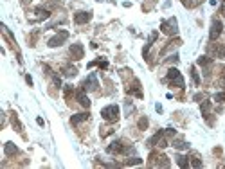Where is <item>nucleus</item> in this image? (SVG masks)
<instances>
[{
    "label": "nucleus",
    "instance_id": "1",
    "mask_svg": "<svg viewBox=\"0 0 225 169\" xmlns=\"http://www.w3.org/2000/svg\"><path fill=\"white\" fill-rule=\"evenodd\" d=\"M101 115L105 121H108V122H115L117 119H119V106L117 104H108V106H105L101 110Z\"/></svg>",
    "mask_w": 225,
    "mask_h": 169
},
{
    "label": "nucleus",
    "instance_id": "2",
    "mask_svg": "<svg viewBox=\"0 0 225 169\" xmlns=\"http://www.w3.org/2000/svg\"><path fill=\"white\" fill-rule=\"evenodd\" d=\"M160 29H162V32H164V34H167V36H173V34H176V32H178V23H176V18L162 20V23H160Z\"/></svg>",
    "mask_w": 225,
    "mask_h": 169
},
{
    "label": "nucleus",
    "instance_id": "3",
    "mask_svg": "<svg viewBox=\"0 0 225 169\" xmlns=\"http://www.w3.org/2000/svg\"><path fill=\"white\" fill-rule=\"evenodd\" d=\"M166 77H167V81H171L175 87H178V88H184V85H186V83H184V77H182V74L178 72L176 68H169Z\"/></svg>",
    "mask_w": 225,
    "mask_h": 169
},
{
    "label": "nucleus",
    "instance_id": "4",
    "mask_svg": "<svg viewBox=\"0 0 225 169\" xmlns=\"http://www.w3.org/2000/svg\"><path fill=\"white\" fill-rule=\"evenodd\" d=\"M67 40H69V31H59L56 36H52L51 40H49V43L47 45H49L51 49H56V47H59V45L65 43Z\"/></svg>",
    "mask_w": 225,
    "mask_h": 169
},
{
    "label": "nucleus",
    "instance_id": "5",
    "mask_svg": "<svg viewBox=\"0 0 225 169\" xmlns=\"http://www.w3.org/2000/svg\"><path fill=\"white\" fill-rule=\"evenodd\" d=\"M150 162H151L153 167H169V160H167L166 155H157L153 153L150 157Z\"/></svg>",
    "mask_w": 225,
    "mask_h": 169
},
{
    "label": "nucleus",
    "instance_id": "6",
    "mask_svg": "<svg viewBox=\"0 0 225 169\" xmlns=\"http://www.w3.org/2000/svg\"><path fill=\"white\" fill-rule=\"evenodd\" d=\"M81 87H83L85 92H94V90H97V87H99V83H97V76H95V74H90L87 79L83 81Z\"/></svg>",
    "mask_w": 225,
    "mask_h": 169
},
{
    "label": "nucleus",
    "instance_id": "7",
    "mask_svg": "<svg viewBox=\"0 0 225 169\" xmlns=\"http://www.w3.org/2000/svg\"><path fill=\"white\" fill-rule=\"evenodd\" d=\"M222 29H223V23L214 18L212 23H211V31H209V40H211V42H214V40L222 34Z\"/></svg>",
    "mask_w": 225,
    "mask_h": 169
},
{
    "label": "nucleus",
    "instance_id": "8",
    "mask_svg": "<svg viewBox=\"0 0 225 169\" xmlns=\"http://www.w3.org/2000/svg\"><path fill=\"white\" fill-rule=\"evenodd\" d=\"M90 20H92V13H90V11H79V13L74 15V23H78V25L88 23Z\"/></svg>",
    "mask_w": 225,
    "mask_h": 169
},
{
    "label": "nucleus",
    "instance_id": "9",
    "mask_svg": "<svg viewBox=\"0 0 225 169\" xmlns=\"http://www.w3.org/2000/svg\"><path fill=\"white\" fill-rule=\"evenodd\" d=\"M70 56L74 59H81L85 56V49H83V45L81 43H72L70 45Z\"/></svg>",
    "mask_w": 225,
    "mask_h": 169
},
{
    "label": "nucleus",
    "instance_id": "10",
    "mask_svg": "<svg viewBox=\"0 0 225 169\" xmlns=\"http://www.w3.org/2000/svg\"><path fill=\"white\" fill-rule=\"evenodd\" d=\"M124 149H126V147H124V144H123V142H121V140H114V142H112V144H110V146L106 147V151H108L110 155L123 153Z\"/></svg>",
    "mask_w": 225,
    "mask_h": 169
},
{
    "label": "nucleus",
    "instance_id": "11",
    "mask_svg": "<svg viewBox=\"0 0 225 169\" xmlns=\"http://www.w3.org/2000/svg\"><path fill=\"white\" fill-rule=\"evenodd\" d=\"M76 99H78V103H79L83 108H90V99L87 97L85 90H81V92H76Z\"/></svg>",
    "mask_w": 225,
    "mask_h": 169
},
{
    "label": "nucleus",
    "instance_id": "12",
    "mask_svg": "<svg viewBox=\"0 0 225 169\" xmlns=\"http://www.w3.org/2000/svg\"><path fill=\"white\" fill-rule=\"evenodd\" d=\"M4 153L8 155V157H13V155L18 153V147H16L13 142H6V144H4Z\"/></svg>",
    "mask_w": 225,
    "mask_h": 169
},
{
    "label": "nucleus",
    "instance_id": "13",
    "mask_svg": "<svg viewBox=\"0 0 225 169\" xmlns=\"http://www.w3.org/2000/svg\"><path fill=\"white\" fill-rule=\"evenodd\" d=\"M88 117H90L88 113H76V115H72V117H70V122L76 126V124H79V122H83V121H87Z\"/></svg>",
    "mask_w": 225,
    "mask_h": 169
},
{
    "label": "nucleus",
    "instance_id": "14",
    "mask_svg": "<svg viewBox=\"0 0 225 169\" xmlns=\"http://www.w3.org/2000/svg\"><path fill=\"white\" fill-rule=\"evenodd\" d=\"M126 92H128V94H135L137 97H142V92H141V83H139L137 79L133 81V87H131V88H128Z\"/></svg>",
    "mask_w": 225,
    "mask_h": 169
},
{
    "label": "nucleus",
    "instance_id": "15",
    "mask_svg": "<svg viewBox=\"0 0 225 169\" xmlns=\"http://www.w3.org/2000/svg\"><path fill=\"white\" fill-rule=\"evenodd\" d=\"M164 135H166V133L162 132V130H160V132H157V133H155V135L151 137V139L148 140V144H150V146H157V144H159V140L162 139Z\"/></svg>",
    "mask_w": 225,
    "mask_h": 169
},
{
    "label": "nucleus",
    "instance_id": "16",
    "mask_svg": "<svg viewBox=\"0 0 225 169\" xmlns=\"http://www.w3.org/2000/svg\"><path fill=\"white\" fill-rule=\"evenodd\" d=\"M61 72H63V76H65V77H74V76L78 74V68H76V67H70V65H69V67H65Z\"/></svg>",
    "mask_w": 225,
    "mask_h": 169
},
{
    "label": "nucleus",
    "instance_id": "17",
    "mask_svg": "<svg viewBox=\"0 0 225 169\" xmlns=\"http://www.w3.org/2000/svg\"><path fill=\"white\" fill-rule=\"evenodd\" d=\"M176 164L180 166L182 169H186L189 166V162H187V157H184V155H176Z\"/></svg>",
    "mask_w": 225,
    "mask_h": 169
},
{
    "label": "nucleus",
    "instance_id": "18",
    "mask_svg": "<svg viewBox=\"0 0 225 169\" xmlns=\"http://www.w3.org/2000/svg\"><path fill=\"white\" fill-rule=\"evenodd\" d=\"M212 63V59L209 58V56H200L198 58V65L200 67H207V65H211Z\"/></svg>",
    "mask_w": 225,
    "mask_h": 169
},
{
    "label": "nucleus",
    "instance_id": "19",
    "mask_svg": "<svg viewBox=\"0 0 225 169\" xmlns=\"http://www.w3.org/2000/svg\"><path fill=\"white\" fill-rule=\"evenodd\" d=\"M36 15H38V20H42V18H49V16H51V13H49L47 9L38 7V9H36Z\"/></svg>",
    "mask_w": 225,
    "mask_h": 169
},
{
    "label": "nucleus",
    "instance_id": "20",
    "mask_svg": "<svg viewBox=\"0 0 225 169\" xmlns=\"http://www.w3.org/2000/svg\"><path fill=\"white\" fill-rule=\"evenodd\" d=\"M209 110H211V101H203L202 103V115L203 117L209 115Z\"/></svg>",
    "mask_w": 225,
    "mask_h": 169
},
{
    "label": "nucleus",
    "instance_id": "21",
    "mask_svg": "<svg viewBox=\"0 0 225 169\" xmlns=\"http://www.w3.org/2000/svg\"><path fill=\"white\" fill-rule=\"evenodd\" d=\"M139 164H142V158L135 157V158H130V160H126V164H124V166H139Z\"/></svg>",
    "mask_w": 225,
    "mask_h": 169
},
{
    "label": "nucleus",
    "instance_id": "22",
    "mask_svg": "<svg viewBox=\"0 0 225 169\" xmlns=\"http://www.w3.org/2000/svg\"><path fill=\"white\" fill-rule=\"evenodd\" d=\"M148 128V117H141L139 119V130H146Z\"/></svg>",
    "mask_w": 225,
    "mask_h": 169
},
{
    "label": "nucleus",
    "instance_id": "23",
    "mask_svg": "<svg viewBox=\"0 0 225 169\" xmlns=\"http://www.w3.org/2000/svg\"><path fill=\"white\" fill-rule=\"evenodd\" d=\"M191 167H202V160L198 157H193L191 158Z\"/></svg>",
    "mask_w": 225,
    "mask_h": 169
},
{
    "label": "nucleus",
    "instance_id": "24",
    "mask_svg": "<svg viewBox=\"0 0 225 169\" xmlns=\"http://www.w3.org/2000/svg\"><path fill=\"white\" fill-rule=\"evenodd\" d=\"M173 146L176 147V149H187V147H189V144H186V142H182V140H178V142H175Z\"/></svg>",
    "mask_w": 225,
    "mask_h": 169
},
{
    "label": "nucleus",
    "instance_id": "25",
    "mask_svg": "<svg viewBox=\"0 0 225 169\" xmlns=\"http://www.w3.org/2000/svg\"><path fill=\"white\" fill-rule=\"evenodd\" d=\"M214 101H218V103H225V92L216 94V96H214Z\"/></svg>",
    "mask_w": 225,
    "mask_h": 169
},
{
    "label": "nucleus",
    "instance_id": "26",
    "mask_svg": "<svg viewBox=\"0 0 225 169\" xmlns=\"http://www.w3.org/2000/svg\"><path fill=\"white\" fill-rule=\"evenodd\" d=\"M191 76H193V81H195V85H200V77H198V74H196L195 68H191Z\"/></svg>",
    "mask_w": 225,
    "mask_h": 169
},
{
    "label": "nucleus",
    "instance_id": "27",
    "mask_svg": "<svg viewBox=\"0 0 225 169\" xmlns=\"http://www.w3.org/2000/svg\"><path fill=\"white\" fill-rule=\"evenodd\" d=\"M13 126L16 128V132H22V124H20L18 121H16V117H13Z\"/></svg>",
    "mask_w": 225,
    "mask_h": 169
},
{
    "label": "nucleus",
    "instance_id": "28",
    "mask_svg": "<svg viewBox=\"0 0 225 169\" xmlns=\"http://www.w3.org/2000/svg\"><path fill=\"white\" fill-rule=\"evenodd\" d=\"M70 94H72V87H70V85H65V97H69Z\"/></svg>",
    "mask_w": 225,
    "mask_h": 169
},
{
    "label": "nucleus",
    "instance_id": "29",
    "mask_svg": "<svg viewBox=\"0 0 225 169\" xmlns=\"http://www.w3.org/2000/svg\"><path fill=\"white\" fill-rule=\"evenodd\" d=\"M157 146H160V147H166V146H167V140L164 139V137H162V139L159 140V144H157Z\"/></svg>",
    "mask_w": 225,
    "mask_h": 169
},
{
    "label": "nucleus",
    "instance_id": "30",
    "mask_svg": "<svg viewBox=\"0 0 225 169\" xmlns=\"http://www.w3.org/2000/svg\"><path fill=\"white\" fill-rule=\"evenodd\" d=\"M52 81H54V85H56V87H61V79H59V77H56V76H54V77H52Z\"/></svg>",
    "mask_w": 225,
    "mask_h": 169
},
{
    "label": "nucleus",
    "instance_id": "31",
    "mask_svg": "<svg viewBox=\"0 0 225 169\" xmlns=\"http://www.w3.org/2000/svg\"><path fill=\"white\" fill-rule=\"evenodd\" d=\"M97 65L101 68H108V61H97Z\"/></svg>",
    "mask_w": 225,
    "mask_h": 169
},
{
    "label": "nucleus",
    "instance_id": "32",
    "mask_svg": "<svg viewBox=\"0 0 225 169\" xmlns=\"http://www.w3.org/2000/svg\"><path fill=\"white\" fill-rule=\"evenodd\" d=\"M169 61H171V63H176V61H178V54H173V56H169Z\"/></svg>",
    "mask_w": 225,
    "mask_h": 169
},
{
    "label": "nucleus",
    "instance_id": "33",
    "mask_svg": "<svg viewBox=\"0 0 225 169\" xmlns=\"http://www.w3.org/2000/svg\"><path fill=\"white\" fill-rule=\"evenodd\" d=\"M25 81H27L29 87H33V77H31V76H25Z\"/></svg>",
    "mask_w": 225,
    "mask_h": 169
},
{
    "label": "nucleus",
    "instance_id": "34",
    "mask_svg": "<svg viewBox=\"0 0 225 169\" xmlns=\"http://www.w3.org/2000/svg\"><path fill=\"white\" fill-rule=\"evenodd\" d=\"M164 133H166V135H175V130H173V128H167Z\"/></svg>",
    "mask_w": 225,
    "mask_h": 169
},
{
    "label": "nucleus",
    "instance_id": "35",
    "mask_svg": "<svg viewBox=\"0 0 225 169\" xmlns=\"http://www.w3.org/2000/svg\"><path fill=\"white\" fill-rule=\"evenodd\" d=\"M36 122H38V126H43V124H45V122H43V119H42V117H38V119H36Z\"/></svg>",
    "mask_w": 225,
    "mask_h": 169
},
{
    "label": "nucleus",
    "instance_id": "36",
    "mask_svg": "<svg viewBox=\"0 0 225 169\" xmlns=\"http://www.w3.org/2000/svg\"><path fill=\"white\" fill-rule=\"evenodd\" d=\"M155 110H157V112H162V104H155Z\"/></svg>",
    "mask_w": 225,
    "mask_h": 169
},
{
    "label": "nucleus",
    "instance_id": "37",
    "mask_svg": "<svg viewBox=\"0 0 225 169\" xmlns=\"http://www.w3.org/2000/svg\"><path fill=\"white\" fill-rule=\"evenodd\" d=\"M23 2H31V0H23Z\"/></svg>",
    "mask_w": 225,
    "mask_h": 169
}]
</instances>
